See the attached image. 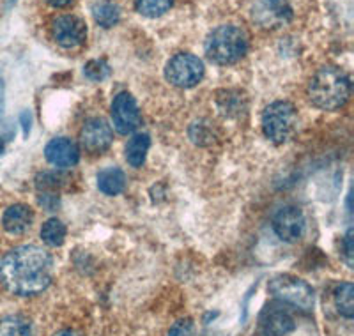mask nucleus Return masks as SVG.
Instances as JSON below:
<instances>
[{"label": "nucleus", "instance_id": "25", "mask_svg": "<svg viewBox=\"0 0 354 336\" xmlns=\"http://www.w3.org/2000/svg\"><path fill=\"white\" fill-rule=\"evenodd\" d=\"M4 110H6V85H4V78L0 75V120L4 117Z\"/></svg>", "mask_w": 354, "mask_h": 336}, {"label": "nucleus", "instance_id": "8", "mask_svg": "<svg viewBox=\"0 0 354 336\" xmlns=\"http://www.w3.org/2000/svg\"><path fill=\"white\" fill-rule=\"evenodd\" d=\"M306 228L305 214L296 205H286L278 209L273 218V230L286 243H298Z\"/></svg>", "mask_w": 354, "mask_h": 336}, {"label": "nucleus", "instance_id": "15", "mask_svg": "<svg viewBox=\"0 0 354 336\" xmlns=\"http://www.w3.org/2000/svg\"><path fill=\"white\" fill-rule=\"evenodd\" d=\"M97 188L101 193L109 196H115L124 192L126 188V176L121 168L106 167L97 174Z\"/></svg>", "mask_w": 354, "mask_h": 336}, {"label": "nucleus", "instance_id": "20", "mask_svg": "<svg viewBox=\"0 0 354 336\" xmlns=\"http://www.w3.org/2000/svg\"><path fill=\"white\" fill-rule=\"evenodd\" d=\"M0 336H34L32 326L20 315H9L0 320Z\"/></svg>", "mask_w": 354, "mask_h": 336}, {"label": "nucleus", "instance_id": "28", "mask_svg": "<svg viewBox=\"0 0 354 336\" xmlns=\"http://www.w3.org/2000/svg\"><path fill=\"white\" fill-rule=\"evenodd\" d=\"M53 336H82V335L78 331H75V329H62V331L55 333Z\"/></svg>", "mask_w": 354, "mask_h": 336}, {"label": "nucleus", "instance_id": "19", "mask_svg": "<svg viewBox=\"0 0 354 336\" xmlns=\"http://www.w3.org/2000/svg\"><path fill=\"white\" fill-rule=\"evenodd\" d=\"M335 304L338 313L346 319H353L354 315V287L351 281H344L335 288Z\"/></svg>", "mask_w": 354, "mask_h": 336}, {"label": "nucleus", "instance_id": "14", "mask_svg": "<svg viewBox=\"0 0 354 336\" xmlns=\"http://www.w3.org/2000/svg\"><path fill=\"white\" fill-rule=\"evenodd\" d=\"M34 221L32 209L25 204H15L6 209L4 216H2V225H4L6 232L9 234H24L27 232Z\"/></svg>", "mask_w": 354, "mask_h": 336}, {"label": "nucleus", "instance_id": "18", "mask_svg": "<svg viewBox=\"0 0 354 336\" xmlns=\"http://www.w3.org/2000/svg\"><path fill=\"white\" fill-rule=\"evenodd\" d=\"M66 225L62 223L61 220L57 218H50L48 221H44V225L41 227V239H43L44 244H48L52 248H57V246H62L66 239Z\"/></svg>", "mask_w": 354, "mask_h": 336}, {"label": "nucleus", "instance_id": "6", "mask_svg": "<svg viewBox=\"0 0 354 336\" xmlns=\"http://www.w3.org/2000/svg\"><path fill=\"white\" fill-rule=\"evenodd\" d=\"M165 78L174 87H195L204 78V62L192 53H177L167 62Z\"/></svg>", "mask_w": 354, "mask_h": 336}, {"label": "nucleus", "instance_id": "2", "mask_svg": "<svg viewBox=\"0 0 354 336\" xmlns=\"http://www.w3.org/2000/svg\"><path fill=\"white\" fill-rule=\"evenodd\" d=\"M308 97L314 106L326 112L342 109L351 97V78L338 66H324L308 84Z\"/></svg>", "mask_w": 354, "mask_h": 336}, {"label": "nucleus", "instance_id": "11", "mask_svg": "<svg viewBox=\"0 0 354 336\" xmlns=\"http://www.w3.org/2000/svg\"><path fill=\"white\" fill-rule=\"evenodd\" d=\"M112 140V128H110L105 119H100V117L87 120L80 131L82 147L91 152V154H100V152L106 151Z\"/></svg>", "mask_w": 354, "mask_h": 336}, {"label": "nucleus", "instance_id": "27", "mask_svg": "<svg viewBox=\"0 0 354 336\" xmlns=\"http://www.w3.org/2000/svg\"><path fill=\"white\" fill-rule=\"evenodd\" d=\"M50 6H53V8H66V6H69L73 2V0H46Z\"/></svg>", "mask_w": 354, "mask_h": 336}, {"label": "nucleus", "instance_id": "17", "mask_svg": "<svg viewBox=\"0 0 354 336\" xmlns=\"http://www.w3.org/2000/svg\"><path fill=\"white\" fill-rule=\"evenodd\" d=\"M91 11H93L94 21L100 27L110 28L119 24V20H121V8L115 2H112V0H100V2H96L93 6Z\"/></svg>", "mask_w": 354, "mask_h": 336}, {"label": "nucleus", "instance_id": "22", "mask_svg": "<svg viewBox=\"0 0 354 336\" xmlns=\"http://www.w3.org/2000/svg\"><path fill=\"white\" fill-rule=\"evenodd\" d=\"M84 73L88 80L101 82V80H105L106 76L110 75V66L106 64L105 60H100V59L91 60L88 64H85Z\"/></svg>", "mask_w": 354, "mask_h": 336}, {"label": "nucleus", "instance_id": "29", "mask_svg": "<svg viewBox=\"0 0 354 336\" xmlns=\"http://www.w3.org/2000/svg\"><path fill=\"white\" fill-rule=\"evenodd\" d=\"M6 144H8V140H6L4 136L0 135V156H2V154H4V151H6Z\"/></svg>", "mask_w": 354, "mask_h": 336}, {"label": "nucleus", "instance_id": "26", "mask_svg": "<svg viewBox=\"0 0 354 336\" xmlns=\"http://www.w3.org/2000/svg\"><path fill=\"white\" fill-rule=\"evenodd\" d=\"M21 124H24V133H25V136H27L28 129H30V113L28 112L21 113Z\"/></svg>", "mask_w": 354, "mask_h": 336}, {"label": "nucleus", "instance_id": "23", "mask_svg": "<svg viewBox=\"0 0 354 336\" xmlns=\"http://www.w3.org/2000/svg\"><path fill=\"white\" fill-rule=\"evenodd\" d=\"M169 336H195V324L192 319L177 320L176 324L170 328Z\"/></svg>", "mask_w": 354, "mask_h": 336}, {"label": "nucleus", "instance_id": "12", "mask_svg": "<svg viewBox=\"0 0 354 336\" xmlns=\"http://www.w3.org/2000/svg\"><path fill=\"white\" fill-rule=\"evenodd\" d=\"M259 329L262 336H287L294 329V319L283 306L270 304L259 317Z\"/></svg>", "mask_w": 354, "mask_h": 336}, {"label": "nucleus", "instance_id": "24", "mask_svg": "<svg viewBox=\"0 0 354 336\" xmlns=\"http://www.w3.org/2000/svg\"><path fill=\"white\" fill-rule=\"evenodd\" d=\"M342 250H344V261L349 268H353L354 264V248H353V230H347L346 237H344V244H342Z\"/></svg>", "mask_w": 354, "mask_h": 336}, {"label": "nucleus", "instance_id": "5", "mask_svg": "<svg viewBox=\"0 0 354 336\" xmlns=\"http://www.w3.org/2000/svg\"><path fill=\"white\" fill-rule=\"evenodd\" d=\"M268 290L278 301L290 304L294 308H299L303 312H310V310L314 308V288L298 277H292V274H278V277L271 278L270 285H268Z\"/></svg>", "mask_w": 354, "mask_h": 336}, {"label": "nucleus", "instance_id": "9", "mask_svg": "<svg viewBox=\"0 0 354 336\" xmlns=\"http://www.w3.org/2000/svg\"><path fill=\"white\" fill-rule=\"evenodd\" d=\"M112 120L113 128L121 135L133 133L140 126L142 117L138 112V104L129 93H119L112 101Z\"/></svg>", "mask_w": 354, "mask_h": 336}, {"label": "nucleus", "instance_id": "16", "mask_svg": "<svg viewBox=\"0 0 354 336\" xmlns=\"http://www.w3.org/2000/svg\"><path fill=\"white\" fill-rule=\"evenodd\" d=\"M151 147V138L149 135H145V133H138L131 138V140L126 144V161H128L131 167L138 168L144 165L145 156H147V152H149Z\"/></svg>", "mask_w": 354, "mask_h": 336}, {"label": "nucleus", "instance_id": "21", "mask_svg": "<svg viewBox=\"0 0 354 336\" xmlns=\"http://www.w3.org/2000/svg\"><path fill=\"white\" fill-rule=\"evenodd\" d=\"M174 6V0H135V8L142 17L158 18Z\"/></svg>", "mask_w": 354, "mask_h": 336}, {"label": "nucleus", "instance_id": "3", "mask_svg": "<svg viewBox=\"0 0 354 336\" xmlns=\"http://www.w3.org/2000/svg\"><path fill=\"white\" fill-rule=\"evenodd\" d=\"M204 48L214 64H236L248 52V36L236 25H220L207 36Z\"/></svg>", "mask_w": 354, "mask_h": 336}, {"label": "nucleus", "instance_id": "7", "mask_svg": "<svg viewBox=\"0 0 354 336\" xmlns=\"http://www.w3.org/2000/svg\"><path fill=\"white\" fill-rule=\"evenodd\" d=\"M252 17L259 27L273 30L292 20V8L287 0H257L252 9Z\"/></svg>", "mask_w": 354, "mask_h": 336}, {"label": "nucleus", "instance_id": "1", "mask_svg": "<svg viewBox=\"0 0 354 336\" xmlns=\"http://www.w3.org/2000/svg\"><path fill=\"white\" fill-rule=\"evenodd\" d=\"M52 280L53 256L34 244L18 246L0 261V283L15 296H37L50 287Z\"/></svg>", "mask_w": 354, "mask_h": 336}, {"label": "nucleus", "instance_id": "13", "mask_svg": "<svg viewBox=\"0 0 354 336\" xmlns=\"http://www.w3.org/2000/svg\"><path fill=\"white\" fill-rule=\"evenodd\" d=\"M44 156L53 167L57 168H71L80 160V149L71 138L59 136L53 138L44 147Z\"/></svg>", "mask_w": 354, "mask_h": 336}, {"label": "nucleus", "instance_id": "4", "mask_svg": "<svg viewBox=\"0 0 354 336\" xmlns=\"http://www.w3.org/2000/svg\"><path fill=\"white\" fill-rule=\"evenodd\" d=\"M298 126V112L289 101H274L262 113V131L274 144H283Z\"/></svg>", "mask_w": 354, "mask_h": 336}, {"label": "nucleus", "instance_id": "10", "mask_svg": "<svg viewBox=\"0 0 354 336\" xmlns=\"http://www.w3.org/2000/svg\"><path fill=\"white\" fill-rule=\"evenodd\" d=\"M52 34L53 39L57 41V44H61L62 48H77L84 44L87 37V27L82 18L64 15L53 20Z\"/></svg>", "mask_w": 354, "mask_h": 336}]
</instances>
